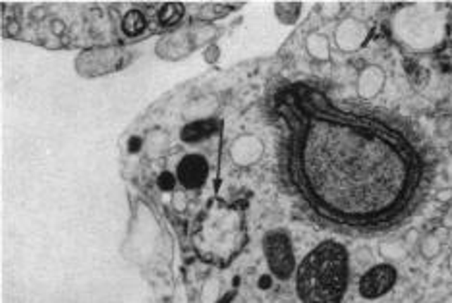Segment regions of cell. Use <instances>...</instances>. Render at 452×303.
Wrapping results in <instances>:
<instances>
[{
	"label": "cell",
	"instance_id": "6",
	"mask_svg": "<svg viewBox=\"0 0 452 303\" xmlns=\"http://www.w3.org/2000/svg\"><path fill=\"white\" fill-rule=\"evenodd\" d=\"M370 39V27L354 15L342 18L332 31V41L340 53H358Z\"/></svg>",
	"mask_w": 452,
	"mask_h": 303
},
{
	"label": "cell",
	"instance_id": "21",
	"mask_svg": "<svg viewBox=\"0 0 452 303\" xmlns=\"http://www.w3.org/2000/svg\"><path fill=\"white\" fill-rule=\"evenodd\" d=\"M356 259H358V263L363 266H373V253H371L370 247H360L358 253H356Z\"/></svg>",
	"mask_w": 452,
	"mask_h": 303
},
{
	"label": "cell",
	"instance_id": "14",
	"mask_svg": "<svg viewBox=\"0 0 452 303\" xmlns=\"http://www.w3.org/2000/svg\"><path fill=\"white\" fill-rule=\"evenodd\" d=\"M145 27H147V18H145L142 10H130L128 14L124 15V20H122V31L128 37L142 35Z\"/></svg>",
	"mask_w": 452,
	"mask_h": 303
},
{
	"label": "cell",
	"instance_id": "2",
	"mask_svg": "<svg viewBox=\"0 0 452 303\" xmlns=\"http://www.w3.org/2000/svg\"><path fill=\"white\" fill-rule=\"evenodd\" d=\"M350 282V253L340 242L325 240L296 269L294 286L301 303H342Z\"/></svg>",
	"mask_w": 452,
	"mask_h": 303
},
{
	"label": "cell",
	"instance_id": "29",
	"mask_svg": "<svg viewBox=\"0 0 452 303\" xmlns=\"http://www.w3.org/2000/svg\"><path fill=\"white\" fill-rule=\"evenodd\" d=\"M448 271H451V274H452V253L448 255Z\"/></svg>",
	"mask_w": 452,
	"mask_h": 303
},
{
	"label": "cell",
	"instance_id": "5",
	"mask_svg": "<svg viewBox=\"0 0 452 303\" xmlns=\"http://www.w3.org/2000/svg\"><path fill=\"white\" fill-rule=\"evenodd\" d=\"M396 281H398L396 266L392 263H379L365 269V273L360 276L358 294L363 299H379L396 286Z\"/></svg>",
	"mask_w": 452,
	"mask_h": 303
},
{
	"label": "cell",
	"instance_id": "28",
	"mask_svg": "<svg viewBox=\"0 0 452 303\" xmlns=\"http://www.w3.org/2000/svg\"><path fill=\"white\" fill-rule=\"evenodd\" d=\"M441 303H452V294H448V296L445 297V299H443V302Z\"/></svg>",
	"mask_w": 452,
	"mask_h": 303
},
{
	"label": "cell",
	"instance_id": "8",
	"mask_svg": "<svg viewBox=\"0 0 452 303\" xmlns=\"http://www.w3.org/2000/svg\"><path fill=\"white\" fill-rule=\"evenodd\" d=\"M207 174H209L207 159L197 153L186 155L176 167V178L186 190H199L207 182Z\"/></svg>",
	"mask_w": 452,
	"mask_h": 303
},
{
	"label": "cell",
	"instance_id": "17",
	"mask_svg": "<svg viewBox=\"0 0 452 303\" xmlns=\"http://www.w3.org/2000/svg\"><path fill=\"white\" fill-rule=\"evenodd\" d=\"M182 15H184V6H182L180 2H168L158 12V22L163 23L165 27H170V25H176V23L180 22Z\"/></svg>",
	"mask_w": 452,
	"mask_h": 303
},
{
	"label": "cell",
	"instance_id": "27",
	"mask_svg": "<svg viewBox=\"0 0 452 303\" xmlns=\"http://www.w3.org/2000/svg\"><path fill=\"white\" fill-rule=\"evenodd\" d=\"M269 284H271V278H269V276H263V278H261V286H263V290H267Z\"/></svg>",
	"mask_w": 452,
	"mask_h": 303
},
{
	"label": "cell",
	"instance_id": "1",
	"mask_svg": "<svg viewBox=\"0 0 452 303\" xmlns=\"http://www.w3.org/2000/svg\"><path fill=\"white\" fill-rule=\"evenodd\" d=\"M280 178L311 219L346 236H381L415 217L435 160L414 124L292 82L272 95Z\"/></svg>",
	"mask_w": 452,
	"mask_h": 303
},
{
	"label": "cell",
	"instance_id": "4",
	"mask_svg": "<svg viewBox=\"0 0 452 303\" xmlns=\"http://www.w3.org/2000/svg\"><path fill=\"white\" fill-rule=\"evenodd\" d=\"M263 255L271 274L280 282L290 281L296 274V257L292 240L284 230H269L263 236Z\"/></svg>",
	"mask_w": 452,
	"mask_h": 303
},
{
	"label": "cell",
	"instance_id": "25",
	"mask_svg": "<svg viewBox=\"0 0 452 303\" xmlns=\"http://www.w3.org/2000/svg\"><path fill=\"white\" fill-rule=\"evenodd\" d=\"M139 147H144V139H142V137H132V139H130V151H139Z\"/></svg>",
	"mask_w": 452,
	"mask_h": 303
},
{
	"label": "cell",
	"instance_id": "10",
	"mask_svg": "<svg viewBox=\"0 0 452 303\" xmlns=\"http://www.w3.org/2000/svg\"><path fill=\"white\" fill-rule=\"evenodd\" d=\"M219 128V124L215 118H209V120H196V122H188L180 131V139L184 143L188 145H196L205 141L207 137H211L215 131Z\"/></svg>",
	"mask_w": 452,
	"mask_h": 303
},
{
	"label": "cell",
	"instance_id": "19",
	"mask_svg": "<svg viewBox=\"0 0 452 303\" xmlns=\"http://www.w3.org/2000/svg\"><path fill=\"white\" fill-rule=\"evenodd\" d=\"M176 182H178V178L172 174V172H163V174L158 176V188L163 191H170L174 190V186H176Z\"/></svg>",
	"mask_w": 452,
	"mask_h": 303
},
{
	"label": "cell",
	"instance_id": "7",
	"mask_svg": "<svg viewBox=\"0 0 452 303\" xmlns=\"http://www.w3.org/2000/svg\"><path fill=\"white\" fill-rule=\"evenodd\" d=\"M230 159L236 167L249 168L256 167L265 155V143L261 137L253 136V134H241L230 143Z\"/></svg>",
	"mask_w": 452,
	"mask_h": 303
},
{
	"label": "cell",
	"instance_id": "24",
	"mask_svg": "<svg viewBox=\"0 0 452 303\" xmlns=\"http://www.w3.org/2000/svg\"><path fill=\"white\" fill-rule=\"evenodd\" d=\"M51 31H53L54 35H58V37H61L62 33L66 31V25H64V22L58 20V18H53V20H51Z\"/></svg>",
	"mask_w": 452,
	"mask_h": 303
},
{
	"label": "cell",
	"instance_id": "23",
	"mask_svg": "<svg viewBox=\"0 0 452 303\" xmlns=\"http://www.w3.org/2000/svg\"><path fill=\"white\" fill-rule=\"evenodd\" d=\"M420 240H422V234L415 228H410L406 232V238H404V243L406 245H414V243H420Z\"/></svg>",
	"mask_w": 452,
	"mask_h": 303
},
{
	"label": "cell",
	"instance_id": "13",
	"mask_svg": "<svg viewBox=\"0 0 452 303\" xmlns=\"http://www.w3.org/2000/svg\"><path fill=\"white\" fill-rule=\"evenodd\" d=\"M215 110H217L215 99L213 97H203L199 101H192L188 108H186V114L189 116V122L209 120V118H213Z\"/></svg>",
	"mask_w": 452,
	"mask_h": 303
},
{
	"label": "cell",
	"instance_id": "3",
	"mask_svg": "<svg viewBox=\"0 0 452 303\" xmlns=\"http://www.w3.org/2000/svg\"><path fill=\"white\" fill-rule=\"evenodd\" d=\"M394 39L412 51H431L445 39V14L431 4H408L394 14Z\"/></svg>",
	"mask_w": 452,
	"mask_h": 303
},
{
	"label": "cell",
	"instance_id": "12",
	"mask_svg": "<svg viewBox=\"0 0 452 303\" xmlns=\"http://www.w3.org/2000/svg\"><path fill=\"white\" fill-rule=\"evenodd\" d=\"M275 15L282 25H294L301 15V2L296 0H282V2H275Z\"/></svg>",
	"mask_w": 452,
	"mask_h": 303
},
{
	"label": "cell",
	"instance_id": "11",
	"mask_svg": "<svg viewBox=\"0 0 452 303\" xmlns=\"http://www.w3.org/2000/svg\"><path fill=\"white\" fill-rule=\"evenodd\" d=\"M303 46H306V53L309 54V58L317 62L331 60V39L325 33H319V31L309 33L303 41Z\"/></svg>",
	"mask_w": 452,
	"mask_h": 303
},
{
	"label": "cell",
	"instance_id": "18",
	"mask_svg": "<svg viewBox=\"0 0 452 303\" xmlns=\"http://www.w3.org/2000/svg\"><path fill=\"white\" fill-rule=\"evenodd\" d=\"M342 8H344V4L339 2V0H323V2L317 4V10H319L321 18H323V20H329V22L337 20V18L342 14Z\"/></svg>",
	"mask_w": 452,
	"mask_h": 303
},
{
	"label": "cell",
	"instance_id": "9",
	"mask_svg": "<svg viewBox=\"0 0 452 303\" xmlns=\"http://www.w3.org/2000/svg\"><path fill=\"white\" fill-rule=\"evenodd\" d=\"M384 84H387V72L377 64H368L360 70L358 79H356L358 97L363 101L377 99L383 93Z\"/></svg>",
	"mask_w": 452,
	"mask_h": 303
},
{
	"label": "cell",
	"instance_id": "22",
	"mask_svg": "<svg viewBox=\"0 0 452 303\" xmlns=\"http://www.w3.org/2000/svg\"><path fill=\"white\" fill-rule=\"evenodd\" d=\"M435 199H437L439 203H443V205L451 203V201H452V186L437 190V193H435Z\"/></svg>",
	"mask_w": 452,
	"mask_h": 303
},
{
	"label": "cell",
	"instance_id": "20",
	"mask_svg": "<svg viewBox=\"0 0 452 303\" xmlns=\"http://www.w3.org/2000/svg\"><path fill=\"white\" fill-rule=\"evenodd\" d=\"M219 58H220V46L217 45V43H211V45L205 46L203 60L207 62V64H215Z\"/></svg>",
	"mask_w": 452,
	"mask_h": 303
},
{
	"label": "cell",
	"instance_id": "26",
	"mask_svg": "<svg viewBox=\"0 0 452 303\" xmlns=\"http://www.w3.org/2000/svg\"><path fill=\"white\" fill-rule=\"evenodd\" d=\"M445 174H446V178H448V182L452 183V157H451V159H448V162H446Z\"/></svg>",
	"mask_w": 452,
	"mask_h": 303
},
{
	"label": "cell",
	"instance_id": "16",
	"mask_svg": "<svg viewBox=\"0 0 452 303\" xmlns=\"http://www.w3.org/2000/svg\"><path fill=\"white\" fill-rule=\"evenodd\" d=\"M379 255L384 259V263L400 261L408 255V245L404 242H381L379 243Z\"/></svg>",
	"mask_w": 452,
	"mask_h": 303
},
{
	"label": "cell",
	"instance_id": "15",
	"mask_svg": "<svg viewBox=\"0 0 452 303\" xmlns=\"http://www.w3.org/2000/svg\"><path fill=\"white\" fill-rule=\"evenodd\" d=\"M420 253H422V257L425 261H433V259H437L441 255V251H443V242H441V238H439L435 232H429V234L422 236V240H420Z\"/></svg>",
	"mask_w": 452,
	"mask_h": 303
}]
</instances>
